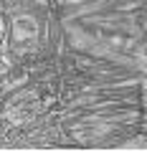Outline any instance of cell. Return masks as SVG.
Returning a JSON list of instances; mask_svg holds the SVG:
<instances>
[{
    "label": "cell",
    "mask_w": 147,
    "mask_h": 152,
    "mask_svg": "<svg viewBox=\"0 0 147 152\" xmlns=\"http://www.w3.org/2000/svg\"><path fill=\"white\" fill-rule=\"evenodd\" d=\"M66 3H69V0H66Z\"/></svg>",
    "instance_id": "2"
},
{
    "label": "cell",
    "mask_w": 147,
    "mask_h": 152,
    "mask_svg": "<svg viewBox=\"0 0 147 152\" xmlns=\"http://www.w3.org/2000/svg\"><path fill=\"white\" fill-rule=\"evenodd\" d=\"M33 36H36V31H28V28H23L20 20L13 23V38H15V41H26V38H33Z\"/></svg>",
    "instance_id": "1"
}]
</instances>
